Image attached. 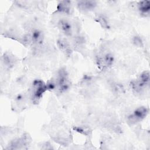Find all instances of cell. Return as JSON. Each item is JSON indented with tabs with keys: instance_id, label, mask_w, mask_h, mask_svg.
I'll return each mask as SVG.
<instances>
[{
	"instance_id": "cell-12",
	"label": "cell",
	"mask_w": 150,
	"mask_h": 150,
	"mask_svg": "<svg viewBox=\"0 0 150 150\" xmlns=\"http://www.w3.org/2000/svg\"><path fill=\"white\" fill-rule=\"evenodd\" d=\"M97 21L99 22V23L101 25V26L103 28H105V29H108L109 28L108 22L107 19L104 16L100 15L97 18Z\"/></svg>"
},
{
	"instance_id": "cell-4",
	"label": "cell",
	"mask_w": 150,
	"mask_h": 150,
	"mask_svg": "<svg viewBox=\"0 0 150 150\" xmlns=\"http://www.w3.org/2000/svg\"><path fill=\"white\" fill-rule=\"evenodd\" d=\"M114 62V57L111 53H103L98 56L97 59V63L100 68L104 69L111 66Z\"/></svg>"
},
{
	"instance_id": "cell-2",
	"label": "cell",
	"mask_w": 150,
	"mask_h": 150,
	"mask_svg": "<svg viewBox=\"0 0 150 150\" xmlns=\"http://www.w3.org/2000/svg\"><path fill=\"white\" fill-rule=\"evenodd\" d=\"M32 99L34 102L36 103L42 97L43 94L47 91L46 84L41 80H35L33 83Z\"/></svg>"
},
{
	"instance_id": "cell-3",
	"label": "cell",
	"mask_w": 150,
	"mask_h": 150,
	"mask_svg": "<svg viewBox=\"0 0 150 150\" xmlns=\"http://www.w3.org/2000/svg\"><path fill=\"white\" fill-rule=\"evenodd\" d=\"M148 112V109L146 107H139L136 108L133 113L128 116V121L131 124H135L145 118Z\"/></svg>"
},
{
	"instance_id": "cell-10",
	"label": "cell",
	"mask_w": 150,
	"mask_h": 150,
	"mask_svg": "<svg viewBox=\"0 0 150 150\" xmlns=\"http://www.w3.org/2000/svg\"><path fill=\"white\" fill-rule=\"evenodd\" d=\"M71 2L69 1H60L57 5V9L59 12L69 14L71 9Z\"/></svg>"
},
{
	"instance_id": "cell-7",
	"label": "cell",
	"mask_w": 150,
	"mask_h": 150,
	"mask_svg": "<svg viewBox=\"0 0 150 150\" xmlns=\"http://www.w3.org/2000/svg\"><path fill=\"white\" fill-rule=\"evenodd\" d=\"M97 5V3L94 1H80L77 3L79 8L81 10L87 11L94 9Z\"/></svg>"
},
{
	"instance_id": "cell-1",
	"label": "cell",
	"mask_w": 150,
	"mask_h": 150,
	"mask_svg": "<svg viewBox=\"0 0 150 150\" xmlns=\"http://www.w3.org/2000/svg\"><path fill=\"white\" fill-rule=\"evenodd\" d=\"M55 83L56 90L60 93H63L69 89L70 84L68 73L65 69L62 68L59 71Z\"/></svg>"
},
{
	"instance_id": "cell-5",
	"label": "cell",
	"mask_w": 150,
	"mask_h": 150,
	"mask_svg": "<svg viewBox=\"0 0 150 150\" xmlns=\"http://www.w3.org/2000/svg\"><path fill=\"white\" fill-rule=\"evenodd\" d=\"M59 29L66 36H71L73 33V27L71 23L67 19H62L58 23Z\"/></svg>"
},
{
	"instance_id": "cell-9",
	"label": "cell",
	"mask_w": 150,
	"mask_h": 150,
	"mask_svg": "<svg viewBox=\"0 0 150 150\" xmlns=\"http://www.w3.org/2000/svg\"><path fill=\"white\" fill-rule=\"evenodd\" d=\"M138 8L140 13L145 16H148L150 12V1H141L138 3Z\"/></svg>"
},
{
	"instance_id": "cell-11",
	"label": "cell",
	"mask_w": 150,
	"mask_h": 150,
	"mask_svg": "<svg viewBox=\"0 0 150 150\" xmlns=\"http://www.w3.org/2000/svg\"><path fill=\"white\" fill-rule=\"evenodd\" d=\"M138 80L142 81V83L149 84V73L148 71L142 72L137 79Z\"/></svg>"
},
{
	"instance_id": "cell-13",
	"label": "cell",
	"mask_w": 150,
	"mask_h": 150,
	"mask_svg": "<svg viewBox=\"0 0 150 150\" xmlns=\"http://www.w3.org/2000/svg\"><path fill=\"white\" fill-rule=\"evenodd\" d=\"M133 42L135 46L138 47H142V42L141 39L138 36H135L133 39Z\"/></svg>"
},
{
	"instance_id": "cell-6",
	"label": "cell",
	"mask_w": 150,
	"mask_h": 150,
	"mask_svg": "<svg viewBox=\"0 0 150 150\" xmlns=\"http://www.w3.org/2000/svg\"><path fill=\"white\" fill-rule=\"evenodd\" d=\"M59 49L66 56H69L72 52L69 43L64 39H60L57 42Z\"/></svg>"
},
{
	"instance_id": "cell-8",
	"label": "cell",
	"mask_w": 150,
	"mask_h": 150,
	"mask_svg": "<svg viewBox=\"0 0 150 150\" xmlns=\"http://www.w3.org/2000/svg\"><path fill=\"white\" fill-rule=\"evenodd\" d=\"M30 35L32 43L36 45H40L42 43L43 41V35L42 31L39 29H35L30 33Z\"/></svg>"
}]
</instances>
